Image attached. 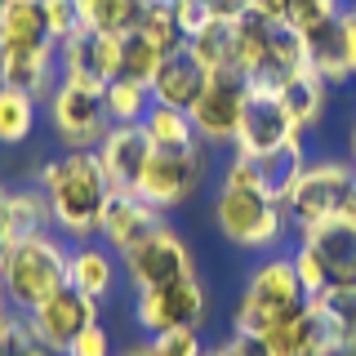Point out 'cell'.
<instances>
[{"label":"cell","mask_w":356,"mask_h":356,"mask_svg":"<svg viewBox=\"0 0 356 356\" xmlns=\"http://www.w3.org/2000/svg\"><path fill=\"white\" fill-rule=\"evenodd\" d=\"M36 187L49 196L54 232L63 241L85 245L98 236V222H103V209L111 200V183L98 165V152H63L54 161H44Z\"/></svg>","instance_id":"6da1fadb"},{"label":"cell","mask_w":356,"mask_h":356,"mask_svg":"<svg viewBox=\"0 0 356 356\" xmlns=\"http://www.w3.org/2000/svg\"><path fill=\"white\" fill-rule=\"evenodd\" d=\"M67 263L72 250L58 232H36L9 245L5 263H0V289H5L14 312H36L44 298H54L67 285Z\"/></svg>","instance_id":"7a4b0ae2"},{"label":"cell","mask_w":356,"mask_h":356,"mask_svg":"<svg viewBox=\"0 0 356 356\" xmlns=\"http://www.w3.org/2000/svg\"><path fill=\"white\" fill-rule=\"evenodd\" d=\"M307 307V289L298 285L294 259H263L245 276L241 303L232 312V334H250V339H263L272 325H281L285 316Z\"/></svg>","instance_id":"3957f363"},{"label":"cell","mask_w":356,"mask_h":356,"mask_svg":"<svg viewBox=\"0 0 356 356\" xmlns=\"http://www.w3.org/2000/svg\"><path fill=\"white\" fill-rule=\"evenodd\" d=\"M214 227L236 250H276L285 241L289 214H285L281 200L263 196L259 187H218Z\"/></svg>","instance_id":"277c9868"},{"label":"cell","mask_w":356,"mask_h":356,"mask_svg":"<svg viewBox=\"0 0 356 356\" xmlns=\"http://www.w3.org/2000/svg\"><path fill=\"white\" fill-rule=\"evenodd\" d=\"M107 85H89V81H72V76H58L54 94L44 98V111H49V125L58 134L63 152H94L103 143V134L111 129L107 116Z\"/></svg>","instance_id":"5b68a950"},{"label":"cell","mask_w":356,"mask_h":356,"mask_svg":"<svg viewBox=\"0 0 356 356\" xmlns=\"http://www.w3.org/2000/svg\"><path fill=\"white\" fill-rule=\"evenodd\" d=\"M352 196H356V165L339 161V156H321V161L303 165L294 192L285 196V214L294 227H312V222L343 214Z\"/></svg>","instance_id":"8992f818"},{"label":"cell","mask_w":356,"mask_h":356,"mask_svg":"<svg viewBox=\"0 0 356 356\" xmlns=\"http://www.w3.org/2000/svg\"><path fill=\"white\" fill-rule=\"evenodd\" d=\"M120 272H125V281L134 285V294H143V289L196 276V259H192V245H187L183 232L170 227V222H161L147 241H138L129 254H120Z\"/></svg>","instance_id":"52a82bcc"},{"label":"cell","mask_w":356,"mask_h":356,"mask_svg":"<svg viewBox=\"0 0 356 356\" xmlns=\"http://www.w3.org/2000/svg\"><path fill=\"white\" fill-rule=\"evenodd\" d=\"M205 174H209L205 147H187V152H161L156 147L147 170L138 178V196L147 200V205H156L161 214H170V209L187 205V200L200 192Z\"/></svg>","instance_id":"ba28073f"},{"label":"cell","mask_w":356,"mask_h":356,"mask_svg":"<svg viewBox=\"0 0 356 356\" xmlns=\"http://www.w3.org/2000/svg\"><path fill=\"white\" fill-rule=\"evenodd\" d=\"M205 312H209L205 281H200V276H183V281L143 289V294L134 298V325L147 334V339L152 334H165V330H178V325L200 330L205 325Z\"/></svg>","instance_id":"9c48e42d"},{"label":"cell","mask_w":356,"mask_h":356,"mask_svg":"<svg viewBox=\"0 0 356 356\" xmlns=\"http://www.w3.org/2000/svg\"><path fill=\"white\" fill-rule=\"evenodd\" d=\"M245 98H250V81L241 72H222L209 76L205 94L196 98V107L187 111L196 125L200 147H236L241 116H245Z\"/></svg>","instance_id":"30bf717a"},{"label":"cell","mask_w":356,"mask_h":356,"mask_svg":"<svg viewBox=\"0 0 356 356\" xmlns=\"http://www.w3.org/2000/svg\"><path fill=\"white\" fill-rule=\"evenodd\" d=\"M98 312H103V303H98V298L81 294L76 285H63L58 294L44 298V303H40L36 312H27V316H31V325H36L40 339L49 343V348L58 352V356H67V348L76 343V334L94 325Z\"/></svg>","instance_id":"8fae6325"},{"label":"cell","mask_w":356,"mask_h":356,"mask_svg":"<svg viewBox=\"0 0 356 356\" xmlns=\"http://www.w3.org/2000/svg\"><path fill=\"white\" fill-rule=\"evenodd\" d=\"M58 72L72 76V81L111 85L120 76V36L81 27L76 36H67L58 44Z\"/></svg>","instance_id":"7c38bea8"},{"label":"cell","mask_w":356,"mask_h":356,"mask_svg":"<svg viewBox=\"0 0 356 356\" xmlns=\"http://www.w3.org/2000/svg\"><path fill=\"white\" fill-rule=\"evenodd\" d=\"M289 138H303V134L294 129V120L285 116L281 98L267 94V89H250V98H245V116H241V134H236V156H263L272 147H281Z\"/></svg>","instance_id":"4fadbf2b"},{"label":"cell","mask_w":356,"mask_h":356,"mask_svg":"<svg viewBox=\"0 0 356 356\" xmlns=\"http://www.w3.org/2000/svg\"><path fill=\"white\" fill-rule=\"evenodd\" d=\"M94 152H98V165H103L111 192H138V178L147 170L156 147L143 125H111Z\"/></svg>","instance_id":"5bb4252c"},{"label":"cell","mask_w":356,"mask_h":356,"mask_svg":"<svg viewBox=\"0 0 356 356\" xmlns=\"http://www.w3.org/2000/svg\"><path fill=\"white\" fill-rule=\"evenodd\" d=\"M298 245H307L312 254L325 267L330 285L356 289V222L334 214L325 222H312V227H298Z\"/></svg>","instance_id":"9a60e30c"},{"label":"cell","mask_w":356,"mask_h":356,"mask_svg":"<svg viewBox=\"0 0 356 356\" xmlns=\"http://www.w3.org/2000/svg\"><path fill=\"white\" fill-rule=\"evenodd\" d=\"M339 14H343V9H339ZM339 14H330V18L303 27V63L325 85H348V81H356L352 44H348V31H343V18Z\"/></svg>","instance_id":"2e32d148"},{"label":"cell","mask_w":356,"mask_h":356,"mask_svg":"<svg viewBox=\"0 0 356 356\" xmlns=\"http://www.w3.org/2000/svg\"><path fill=\"white\" fill-rule=\"evenodd\" d=\"M165 222V214L156 205H147L138 192H111L103 222H98V236L111 254H129L138 241H147L156 227Z\"/></svg>","instance_id":"e0dca14e"},{"label":"cell","mask_w":356,"mask_h":356,"mask_svg":"<svg viewBox=\"0 0 356 356\" xmlns=\"http://www.w3.org/2000/svg\"><path fill=\"white\" fill-rule=\"evenodd\" d=\"M58 44H31V49H0V85L22 89L31 98H49L58 85Z\"/></svg>","instance_id":"ac0fdd59"},{"label":"cell","mask_w":356,"mask_h":356,"mask_svg":"<svg viewBox=\"0 0 356 356\" xmlns=\"http://www.w3.org/2000/svg\"><path fill=\"white\" fill-rule=\"evenodd\" d=\"M120 276H125V272H120V254H111L107 245L85 241V245H76V250H72V263H67V285H76L81 294L107 303V298L116 294Z\"/></svg>","instance_id":"d6986e66"},{"label":"cell","mask_w":356,"mask_h":356,"mask_svg":"<svg viewBox=\"0 0 356 356\" xmlns=\"http://www.w3.org/2000/svg\"><path fill=\"white\" fill-rule=\"evenodd\" d=\"M307 312L321 321L334 356H356V289L330 285L307 298Z\"/></svg>","instance_id":"ffe728a7"},{"label":"cell","mask_w":356,"mask_h":356,"mask_svg":"<svg viewBox=\"0 0 356 356\" xmlns=\"http://www.w3.org/2000/svg\"><path fill=\"white\" fill-rule=\"evenodd\" d=\"M205 85H209V72L183 49V54H174V58L161 63V72H156V81H152V103H156V107L192 111L196 98L205 94Z\"/></svg>","instance_id":"44dd1931"},{"label":"cell","mask_w":356,"mask_h":356,"mask_svg":"<svg viewBox=\"0 0 356 356\" xmlns=\"http://www.w3.org/2000/svg\"><path fill=\"white\" fill-rule=\"evenodd\" d=\"M245 161H250L254 187H259L263 196H272V200L285 205V196L294 192L298 174H303V165H307V147H303V138H289L281 147H272L263 156H245Z\"/></svg>","instance_id":"7402d4cb"},{"label":"cell","mask_w":356,"mask_h":356,"mask_svg":"<svg viewBox=\"0 0 356 356\" xmlns=\"http://www.w3.org/2000/svg\"><path fill=\"white\" fill-rule=\"evenodd\" d=\"M330 89L312 67H298L289 81L276 89V98H281V107H285V116L294 120V129L298 134H307V129H316L321 120H325V111H330Z\"/></svg>","instance_id":"603a6c76"},{"label":"cell","mask_w":356,"mask_h":356,"mask_svg":"<svg viewBox=\"0 0 356 356\" xmlns=\"http://www.w3.org/2000/svg\"><path fill=\"white\" fill-rule=\"evenodd\" d=\"M263 348L272 356H334L330 352V339L325 330H321V321L312 316V312H294V316H285L281 325H272L263 334Z\"/></svg>","instance_id":"cb8c5ba5"},{"label":"cell","mask_w":356,"mask_h":356,"mask_svg":"<svg viewBox=\"0 0 356 356\" xmlns=\"http://www.w3.org/2000/svg\"><path fill=\"white\" fill-rule=\"evenodd\" d=\"M54 44L44 22V0H0V49Z\"/></svg>","instance_id":"d4e9b609"},{"label":"cell","mask_w":356,"mask_h":356,"mask_svg":"<svg viewBox=\"0 0 356 356\" xmlns=\"http://www.w3.org/2000/svg\"><path fill=\"white\" fill-rule=\"evenodd\" d=\"M187 54H192L209 76L236 72V27H232V22H209L196 36H187Z\"/></svg>","instance_id":"484cf974"},{"label":"cell","mask_w":356,"mask_h":356,"mask_svg":"<svg viewBox=\"0 0 356 356\" xmlns=\"http://www.w3.org/2000/svg\"><path fill=\"white\" fill-rule=\"evenodd\" d=\"M134 31H143V36H147L165 58H174V54L187 49V36H183V27H178V14H174L170 0H143Z\"/></svg>","instance_id":"4316f807"},{"label":"cell","mask_w":356,"mask_h":356,"mask_svg":"<svg viewBox=\"0 0 356 356\" xmlns=\"http://www.w3.org/2000/svg\"><path fill=\"white\" fill-rule=\"evenodd\" d=\"M143 129H147L152 147H161V152H187V147H200L192 116H187V111H178V107H156V103H152V111L143 116Z\"/></svg>","instance_id":"83f0119b"},{"label":"cell","mask_w":356,"mask_h":356,"mask_svg":"<svg viewBox=\"0 0 356 356\" xmlns=\"http://www.w3.org/2000/svg\"><path fill=\"white\" fill-rule=\"evenodd\" d=\"M36 103L40 98L0 85V147H22V143H31V134H36Z\"/></svg>","instance_id":"f1b7e54d"},{"label":"cell","mask_w":356,"mask_h":356,"mask_svg":"<svg viewBox=\"0 0 356 356\" xmlns=\"http://www.w3.org/2000/svg\"><path fill=\"white\" fill-rule=\"evenodd\" d=\"M9 232H14V241L36 236V232H54V209H49V196L40 187L9 192Z\"/></svg>","instance_id":"f546056e"},{"label":"cell","mask_w":356,"mask_h":356,"mask_svg":"<svg viewBox=\"0 0 356 356\" xmlns=\"http://www.w3.org/2000/svg\"><path fill=\"white\" fill-rule=\"evenodd\" d=\"M81 9V22L89 31H107V36H125L138 22L143 0H76Z\"/></svg>","instance_id":"4dcf8cb0"},{"label":"cell","mask_w":356,"mask_h":356,"mask_svg":"<svg viewBox=\"0 0 356 356\" xmlns=\"http://www.w3.org/2000/svg\"><path fill=\"white\" fill-rule=\"evenodd\" d=\"M103 98H107L111 125H143V116L152 111V89L143 81H129V76H116L103 89Z\"/></svg>","instance_id":"1f68e13d"},{"label":"cell","mask_w":356,"mask_h":356,"mask_svg":"<svg viewBox=\"0 0 356 356\" xmlns=\"http://www.w3.org/2000/svg\"><path fill=\"white\" fill-rule=\"evenodd\" d=\"M161 63H165V54L156 49V44L143 36V31H125V36H120V76L143 81V85L152 89L156 72H161Z\"/></svg>","instance_id":"d6a6232c"},{"label":"cell","mask_w":356,"mask_h":356,"mask_svg":"<svg viewBox=\"0 0 356 356\" xmlns=\"http://www.w3.org/2000/svg\"><path fill=\"white\" fill-rule=\"evenodd\" d=\"M0 356H58V352L36 334V325H31L27 312H14L9 325H5V334H0Z\"/></svg>","instance_id":"836d02e7"},{"label":"cell","mask_w":356,"mask_h":356,"mask_svg":"<svg viewBox=\"0 0 356 356\" xmlns=\"http://www.w3.org/2000/svg\"><path fill=\"white\" fill-rule=\"evenodd\" d=\"M147 343H152L156 356H209L205 339H200V330H192V325H178V330L152 334Z\"/></svg>","instance_id":"e575fe53"},{"label":"cell","mask_w":356,"mask_h":356,"mask_svg":"<svg viewBox=\"0 0 356 356\" xmlns=\"http://www.w3.org/2000/svg\"><path fill=\"white\" fill-rule=\"evenodd\" d=\"M44 22H49L54 44H63L67 36H76V31L85 27V22H81V9H76V0H44Z\"/></svg>","instance_id":"d590c367"},{"label":"cell","mask_w":356,"mask_h":356,"mask_svg":"<svg viewBox=\"0 0 356 356\" xmlns=\"http://www.w3.org/2000/svg\"><path fill=\"white\" fill-rule=\"evenodd\" d=\"M289 259H294L298 285L307 289V298H312V294H321V289H330V276H325V267H321V259H316V254L307 250V245H298V250L289 254Z\"/></svg>","instance_id":"8d00e7d4"},{"label":"cell","mask_w":356,"mask_h":356,"mask_svg":"<svg viewBox=\"0 0 356 356\" xmlns=\"http://www.w3.org/2000/svg\"><path fill=\"white\" fill-rule=\"evenodd\" d=\"M67 356H111V334L103 321H94L89 330L76 334V343L67 348Z\"/></svg>","instance_id":"74e56055"},{"label":"cell","mask_w":356,"mask_h":356,"mask_svg":"<svg viewBox=\"0 0 356 356\" xmlns=\"http://www.w3.org/2000/svg\"><path fill=\"white\" fill-rule=\"evenodd\" d=\"M174 14H178V27H183V36H196L200 27H209V22H214V14H209L205 0H178Z\"/></svg>","instance_id":"f35d334b"},{"label":"cell","mask_w":356,"mask_h":356,"mask_svg":"<svg viewBox=\"0 0 356 356\" xmlns=\"http://www.w3.org/2000/svg\"><path fill=\"white\" fill-rule=\"evenodd\" d=\"M209 356H272L263 348V339H250V334H227L222 343L209 348Z\"/></svg>","instance_id":"ab89813d"},{"label":"cell","mask_w":356,"mask_h":356,"mask_svg":"<svg viewBox=\"0 0 356 356\" xmlns=\"http://www.w3.org/2000/svg\"><path fill=\"white\" fill-rule=\"evenodd\" d=\"M209 14H214V22H241L245 14H250L254 0H205Z\"/></svg>","instance_id":"60d3db41"},{"label":"cell","mask_w":356,"mask_h":356,"mask_svg":"<svg viewBox=\"0 0 356 356\" xmlns=\"http://www.w3.org/2000/svg\"><path fill=\"white\" fill-rule=\"evenodd\" d=\"M250 14H259L267 22H289V14H294V0H254Z\"/></svg>","instance_id":"b9f144b4"},{"label":"cell","mask_w":356,"mask_h":356,"mask_svg":"<svg viewBox=\"0 0 356 356\" xmlns=\"http://www.w3.org/2000/svg\"><path fill=\"white\" fill-rule=\"evenodd\" d=\"M9 245H14V232H9V187H0V263H5Z\"/></svg>","instance_id":"7bdbcfd3"},{"label":"cell","mask_w":356,"mask_h":356,"mask_svg":"<svg viewBox=\"0 0 356 356\" xmlns=\"http://www.w3.org/2000/svg\"><path fill=\"white\" fill-rule=\"evenodd\" d=\"M343 31H348V44H352V63H356V0H348V5H343Z\"/></svg>","instance_id":"ee69618b"},{"label":"cell","mask_w":356,"mask_h":356,"mask_svg":"<svg viewBox=\"0 0 356 356\" xmlns=\"http://www.w3.org/2000/svg\"><path fill=\"white\" fill-rule=\"evenodd\" d=\"M116 356H156V352H152V343L143 339V343H129V348H125V352H116Z\"/></svg>","instance_id":"f6af8a7d"},{"label":"cell","mask_w":356,"mask_h":356,"mask_svg":"<svg viewBox=\"0 0 356 356\" xmlns=\"http://www.w3.org/2000/svg\"><path fill=\"white\" fill-rule=\"evenodd\" d=\"M9 316H14V307H9L5 289H0V334H5V325H9Z\"/></svg>","instance_id":"bcb514c9"},{"label":"cell","mask_w":356,"mask_h":356,"mask_svg":"<svg viewBox=\"0 0 356 356\" xmlns=\"http://www.w3.org/2000/svg\"><path fill=\"white\" fill-rule=\"evenodd\" d=\"M348 161L356 165V120H352V129H348Z\"/></svg>","instance_id":"7dc6e473"},{"label":"cell","mask_w":356,"mask_h":356,"mask_svg":"<svg viewBox=\"0 0 356 356\" xmlns=\"http://www.w3.org/2000/svg\"><path fill=\"white\" fill-rule=\"evenodd\" d=\"M170 5H178V0H170Z\"/></svg>","instance_id":"c3c4849f"},{"label":"cell","mask_w":356,"mask_h":356,"mask_svg":"<svg viewBox=\"0 0 356 356\" xmlns=\"http://www.w3.org/2000/svg\"><path fill=\"white\" fill-rule=\"evenodd\" d=\"M343 5H348V0H343Z\"/></svg>","instance_id":"681fc988"}]
</instances>
